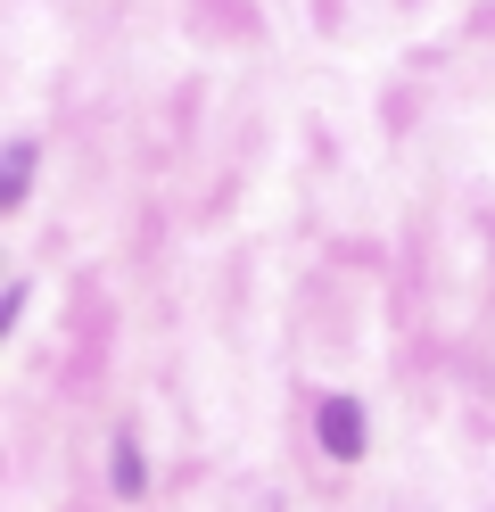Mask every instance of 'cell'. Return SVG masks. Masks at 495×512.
I'll use <instances>...</instances> for the list:
<instances>
[{"instance_id": "3957f363", "label": "cell", "mask_w": 495, "mask_h": 512, "mask_svg": "<svg viewBox=\"0 0 495 512\" xmlns=\"http://www.w3.org/2000/svg\"><path fill=\"white\" fill-rule=\"evenodd\" d=\"M108 455H116V463H108V479H116V496H141V488H149V463H141V446H132V430H124V438L108 446Z\"/></svg>"}, {"instance_id": "7a4b0ae2", "label": "cell", "mask_w": 495, "mask_h": 512, "mask_svg": "<svg viewBox=\"0 0 495 512\" xmlns=\"http://www.w3.org/2000/svg\"><path fill=\"white\" fill-rule=\"evenodd\" d=\"M33 190V141H9V157H0V207H25Z\"/></svg>"}, {"instance_id": "6da1fadb", "label": "cell", "mask_w": 495, "mask_h": 512, "mask_svg": "<svg viewBox=\"0 0 495 512\" xmlns=\"http://www.w3.org/2000/svg\"><path fill=\"white\" fill-rule=\"evenodd\" d=\"M322 455H339V463H355L363 455V405L355 397H322Z\"/></svg>"}]
</instances>
